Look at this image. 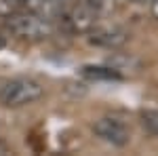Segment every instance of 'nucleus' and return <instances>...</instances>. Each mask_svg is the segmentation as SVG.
<instances>
[{
    "label": "nucleus",
    "instance_id": "nucleus-10",
    "mask_svg": "<svg viewBox=\"0 0 158 156\" xmlns=\"http://www.w3.org/2000/svg\"><path fill=\"white\" fill-rule=\"evenodd\" d=\"M4 152H6V145H4L2 141H0V154H4Z\"/></svg>",
    "mask_w": 158,
    "mask_h": 156
},
{
    "label": "nucleus",
    "instance_id": "nucleus-1",
    "mask_svg": "<svg viewBox=\"0 0 158 156\" xmlns=\"http://www.w3.org/2000/svg\"><path fill=\"white\" fill-rule=\"evenodd\" d=\"M6 27L11 34L23 40H44L53 34V19H47L42 15H36L25 9H17L6 15Z\"/></svg>",
    "mask_w": 158,
    "mask_h": 156
},
{
    "label": "nucleus",
    "instance_id": "nucleus-3",
    "mask_svg": "<svg viewBox=\"0 0 158 156\" xmlns=\"http://www.w3.org/2000/svg\"><path fill=\"white\" fill-rule=\"evenodd\" d=\"M103 9V0H78L74 6L65 9L61 13V21L65 25L68 32L72 34H89L101 15Z\"/></svg>",
    "mask_w": 158,
    "mask_h": 156
},
{
    "label": "nucleus",
    "instance_id": "nucleus-8",
    "mask_svg": "<svg viewBox=\"0 0 158 156\" xmlns=\"http://www.w3.org/2000/svg\"><path fill=\"white\" fill-rule=\"evenodd\" d=\"M141 124L148 133L158 137V110H146L141 112Z\"/></svg>",
    "mask_w": 158,
    "mask_h": 156
},
{
    "label": "nucleus",
    "instance_id": "nucleus-4",
    "mask_svg": "<svg viewBox=\"0 0 158 156\" xmlns=\"http://www.w3.org/2000/svg\"><path fill=\"white\" fill-rule=\"evenodd\" d=\"M93 133L97 135L101 141H106L110 145H116V148H122L131 141V131L129 127L118 118H112V116H106V118H99L95 124H93Z\"/></svg>",
    "mask_w": 158,
    "mask_h": 156
},
{
    "label": "nucleus",
    "instance_id": "nucleus-2",
    "mask_svg": "<svg viewBox=\"0 0 158 156\" xmlns=\"http://www.w3.org/2000/svg\"><path fill=\"white\" fill-rule=\"evenodd\" d=\"M44 95V86L34 78H11L0 84V103L4 108H23Z\"/></svg>",
    "mask_w": 158,
    "mask_h": 156
},
{
    "label": "nucleus",
    "instance_id": "nucleus-12",
    "mask_svg": "<svg viewBox=\"0 0 158 156\" xmlns=\"http://www.w3.org/2000/svg\"><path fill=\"white\" fill-rule=\"evenodd\" d=\"M129 2H143V0H129Z\"/></svg>",
    "mask_w": 158,
    "mask_h": 156
},
{
    "label": "nucleus",
    "instance_id": "nucleus-7",
    "mask_svg": "<svg viewBox=\"0 0 158 156\" xmlns=\"http://www.w3.org/2000/svg\"><path fill=\"white\" fill-rule=\"evenodd\" d=\"M82 76L91 78V80H118L120 74L112 68H101V65H85L82 68Z\"/></svg>",
    "mask_w": 158,
    "mask_h": 156
},
{
    "label": "nucleus",
    "instance_id": "nucleus-6",
    "mask_svg": "<svg viewBox=\"0 0 158 156\" xmlns=\"http://www.w3.org/2000/svg\"><path fill=\"white\" fill-rule=\"evenodd\" d=\"M17 9H25L47 19H57L68 9V0H15Z\"/></svg>",
    "mask_w": 158,
    "mask_h": 156
},
{
    "label": "nucleus",
    "instance_id": "nucleus-5",
    "mask_svg": "<svg viewBox=\"0 0 158 156\" xmlns=\"http://www.w3.org/2000/svg\"><path fill=\"white\" fill-rule=\"evenodd\" d=\"M127 30L120 27V25H95L91 32H89V40L91 44L95 47H103V48H118L127 42Z\"/></svg>",
    "mask_w": 158,
    "mask_h": 156
},
{
    "label": "nucleus",
    "instance_id": "nucleus-9",
    "mask_svg": "<svg viewBox=\"0 0 158 156\" xmlns=\"http://www.w3.org/2000/svg\"><path fill=\"white\" fill-rule=\"evenodd\" d=\"M150 13H152V17L158 21V0H152L150 2Z\"/></svg>",
    "mask_w": 158,
    "mask_h": 156
},
{
    "label": "nucleus",
    "instance_id": "nucleus-11",
    "mask_svg": "<svg viewBox=\"0 0 158 156\" xmlns=\"http://www.w3.org/2000/svg\"><path fill=\"white\" fill-rule=\"evenodd\" d=\"M4 47V40H2V36H0V48Z\"/></svg>",
    "mask_w": 158,
    "mask_h": 156
}]
</instances>
